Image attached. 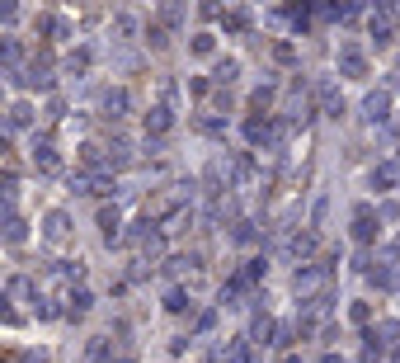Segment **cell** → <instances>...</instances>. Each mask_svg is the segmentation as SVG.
Here are the masks:
<instances>
[{
  "mask_svg": "<svg viewBox=\"0 0 400 363\" xmlns=\"http://www.w3.org/2000/svg\"><path fill=\"white\" fill-rule=\"evenodd\" d=\"M0 236H5V241H24V222H19V217H5Z\"/></svg>",
  "mask_w": 400,
  "mask_h": 363,
  "instance_id": "13",
  "label": "cell"
},
{
  "mask_svg": "<svg viewBox=\"0 0 400 363\" xmlns=\"http://www.w3.org/2000/svg\"><path fill=\"white\" fill-rule=\"evenodd\" d=\"M104 109L113 113V118H123V109H127V90H108V95H104Z\"/></svg>",
  "mask_w": 400,
  "mask_h": 363,
  "instance_id": "12",
  "label": "cell"
},
{
  "mask_svg": "<svg viewBox=\"0 0 400 363\" xmlns=\"http://www.w3.org/2000/svg\"><path fill=\"white\" fill-rule=\"evenodd\" d=\"M354 236L358 241L377 236V212H372V208H358V212H354Z\"/></svg>",
  "mask_w": 400,
  "mask_h": 363,
  "instance_id": "4",
  "label": "cell"
},
{
  "mask_svg": "<svg viewBox=\"0 0 400 363\" xmlns=\"http://www.w3.org/2000/svg\"><path fill=\"white\" fill-rule=\"evenodd\" d=\"M90 359L94 363H108V340H94V345H90Z\"/></svg>",
  "mask_w": 400,
  "mask_h": 363,
  "instance_id": "15",
  "label": "cell"
},
{
  "mask_svg": "<svg viewBox=\"0 0 400 363\" xmlns=\"http://www.w3.org/2000/svg\"><path fill=\"white\" fill-rule=\"evenodd\" d=\"M236 76H240V62H236V57H221V62H217V80H221V85H231Z\"/></svg>",
  "mask_w": 400,
  "mask_h": 363,
  "instance_id": "11",
  "label": "cell"
},
{
  "mask_svg": "<svg viewBox=\"0 0 400 363\" xmlns=\"http://www.w3.org/2000/svg\"><path fill=\"white\" fill-rule=\"evenodd\" d=\"M269 335H273V321H269V316H259V321L250 326V340H254V345H273Z\"/></svg>",
  "mask_w": 400,
  "mask_h": 363,
  "instance_id": "8",
  "label": "cell"
},
{
  "mask_svg": "<svg viewBox=\"0 0 400 363\" xmlns=\"http://www.w3.org/2000/svg\"><path fill=\"white\" fill-rule=\"evenodd\" d=\"M5 123H10V127H29V123H33V104H10Z\"/></svg>",
  "mask_w": 400,
  "mask_h": 363,
  "instance_id": "6",
  "label": "cell"
},
{
  "mask_svg": "<svg viewBox=\"0 0 400 363\" xmlns=\"http://www.w3.org/2000/svg\"><path fill=\"white\" fill-rule=\"evenodd\" d=\"M43 236L52 241V246H62V241L71 236V217H66V212H47L43 217Z\"/></svg>",
  "mask_w": 400,
  "mask_h": 363,
  "instance_id": "2",
  "label": "cell"
},
{
  "mask_svg": "<svg viewBox=\"0 0 400 363\" xmlns=\"http://www.w3.org/2000/svg\"><path fill=\"white\" fill-rule=\"evenodd\" d=\"M321 363H339V359H335V354H325V359H321Z\"/></svg>",
  "mask_w": 400,
  "mask_h": 363,
  "instance_id": "19",
  "label": "cell"
},
{
  "mask_svg": "<svg viewBox=\"0 0 400 363\" xmlns=\"http://www.w3.org/2000/svg\"><path fill=\"white\" fill-rule=\"evenodd\" d=\"M363 113H368V123H386V118H391V99H386V90H372V95L363 99Z\"/></svg>",
  "mask_w": 400,
  "mask_h": 363,
  "instance_id": "3",
  "label": "cell"
},
{
  "mask_svg": "<svg viewBox=\"0 0 400 363\" xmlns=\"http://www.w3.org/2000/svg\"><path fill=\"white\" fill-rule=\"evenodd\" d=\"M292 250H297V255H311V250H316V236H297Z\"/></svg>",
  "mask_w": 400,
  "mask_h": 363,
  "instance_id": "16",
  "label": "cell"
},
{
  "mask_svg": "<svg viewBox=\"0 0 400 363\" xmlns=\"http://www.w3.org/2000/svg\"><path fill=\"white\" fill-rule=\"evenodd\" d=\"M377 335H382V345H396V340H400V321H382Z\"/></svg>",
  "mask_w": 400,
  "mask_h": 363,
  "instance_id": "14",
  "label": "cell"
},
{
  "mask_svg": "<svg viewBox=\"0 0 400 363\" xmlns=\"http://www.w3.org/2000/svg\"><path fill=\"white\" fill-rule=\"evenodd\" d=\"M325 284H330V265H302V269H297V279H292V293L302 302H311Z\"/></svg>",
  "mask_w": 400,
  "mask_h": 363,
  "instance_id": "1",
  "label": "cell"
},
{
  "mask_svg": "<svg viewBox=\"0 0 400 363\" xmlns=\"http://www.w3.org/2000/svg\"><path fill=\"white\" fill-rule=\"evenodd\" d=\"M118 222H123V217H118V208H104V212H99V227H104L108 241H118Z\"/></svg>",
  "mask_w": 400,
  "mask_h": 363,
  "instance_id": "9",
  "label": "cell"
},
{
  "mask_svg": "<svg viewBox=\"0 0 400 363\" xmlns=\"http://www.w3.org/2000/svg\"><path fill=\"white\" fill-rule=\"evenodd\" d=\"M118 363H137V359H132V354H123V359H118Z\"/></svg>",
  "mask_w": 400,
  "mask_h": 363,
  "instance_id": "20",
  "label": "cell"
},
{
  "mask_svg": "<svg viewBox=\"0 0 400 363\" xmlns=\"http://www.w3.org/2000/svg\"><path fill=\"white\" fill-rule=\"evenodd\" d=\"M15 15H19L15 5H0V24H15Z\"/></svg>",
  "mask_w": 400,
  "mask_h": 363,
  "instance_id": "18",
  "label": "cell"
},
{
  "mask_svg": "<svg viewBox=\"0 0 400 363\" xmlns=\"http://www.w3.org/2000/svg\"><path fill=\"white\" fill-rule=\"evenodd\" d=\"M339 71H349V76H363V71H368L363 52H358V48H339Z\"/></svg>",
  "mask_w": 400,
  "mask_h": 363,
  "instance_id": "5",
  "label": "cell"
},
{
  "mask_svg": "<svg viewBox=\"0 0 400 363\" xmlns=\"http://www.w3.org/2000/svg\"><path fill=\"white\" fill-rule=\"evenodd\" d=\"M372 38H377V48L391 43V19H386V15H372Z\"/></svg>",
  "mask_w": 400,
  "mask_h": 363,
  "instance_id": "10",
  "label": "cell"
},
{
  "mask_svg": "<svg viewBox=\"0 0 400 363\" xmlns=\"http://www.w3.org/2000/svg\"><path fill=\"white\" fill-rule=\"evenodd\" d=\"M165 127H169V109L165 104H155V109L146 113V132H165Z\"/></svg>",
  "mask_w": 400,
  "mask_h": 363,
  "instance_id": "7",
  "label": "cell"
},
{
  "mask_svg": "<svg viewBox=\"0 0 400 363\" xmlns=\"http://www.w3.org/2000/svg\"><path fill=\"white\" fill-rule=\"evenodd\" d=\"M193 52H212V33H198L193 38Z\"/></svg>",
  "mask_w": 400,
  "mask_h": 363,
  "instance_id": "17",
  "label": "cell"
}]
</instances>
